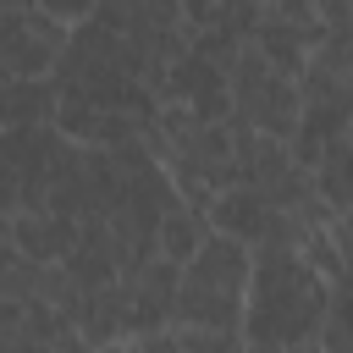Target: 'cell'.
<instances>
[{
    "mask_svg": "<svg viewBox=\"0 0 353 353\" xmlns=\"http://www.w3.org/2000/svg\"><path fill=\"white\" fill-rule=\"evenodd\" d=\"M17 325H22V298H0V347H17Z\"/></svg>",
    "mask_w": 353,
    "mask_h": 353,
    "instance_id": "9a60e30c",
    "label": "cell"
},
{
    "mask_svg": "<svg viewBox=\"0 0 353 353\" xmlns=\"http://www.w3.org/2000/svg\"><path fill=\"white\" fill-rule=\"evenodd\" d=\"M17 347H83L77 325L44 303V298H22V325H17Z\"/></svg>",
    "mask_w": 353,
    "mask_h": 353,
    "instance_id": "7c38bea8",
    "label": "cell"
},
{
    "mask_svg": "<svg viewBox=\"0 0 353 353\" xmlns=\"http://www.w3.org/2000/svg\"><path fill=\"white\" fill-rule=\"evenodd\" d=\"M270 204L248 188V182H232V188H221L210 204H204V221L215 226V232H226V237H237V243H265L270 237Z\"/></svg>",
    "mask_w": 353,
    "mask_h": 353,
    "instance_id": "52a82bcc",
    "label": "cell"
},
{
    "mask_svg": "<svg viewBox=\"0 0 353 353\" xmlns=\"http://www.w3.org/2000/svg\"><path fill=\"white\" fill-rule=\"evenodd\" d=\"M61 265H66V276H72L77 287L116 281V276H121V259H116V237H110V226H105L99 215L77 221V237H72V248L61 254Z\"/></svg>",
    "mask_w": 353,
    "mask_h": 353,
    "instance_id": "ba28073f",
    "label": "cell"
},
{
    "mask_svg": "<svg viewBox=\"0 0 353 353\" xmlns=\"http://www.w3.org/2000/svg\"><path fill=\"white\" fill-rule=\"evenodd\" d=\"M331 303V287L309 270V259L292 243H254L248 248V287H243V347H314L320 314Z\"/></svg>",
    "mask_w": 353,
    "mask_h": 353,
    "instance_id": "6da1fadb",
    "label": "cell"
},
{
    "mask_svg": "<svg viewBox=\"0 0 353 353\" xmlns=\"http://www.w3.org/2000/svg\"><path fill=\"white\" fill-rule=\"evenodd\" d=\"M55 121V83L50 77H17L0 88V127H33Z\"/></svg>",
    "mask_w": 353,
    "mask_h": 353,
    "instance_id": "8fae6325",
    "label": "cell"
},
{
    "mask_svg": "<svg viewBox=\"0 0 353 353\" xmlns=\"http://www.w3.org/2000/svg\"><path fill=\"white\" fill-rule=\"evenodd\" d=\"M77 237V221L61 215V210H17L11 215V243L28 254V259H61Z\"/></svg>",
    "mask_w": 353,
    "mask_h": 353,
    "instance_id": "9c48e42d",
    "label": "cell"
},
{
    "mask_svg": "<svg viewBox=\"0 0 353 353\" xmlns=\"http://www.w3.org/2000/svg\"><path fill=\"white\" fill-rule=\"evenodd\" d=\"M204 232H210L204 210H199V204H188V199H171V204H165V215H160V237H154V243H160V254H165V259H176V265H182V259L204 243Z\"/></svg>",
    "mask_w": 353,
    "mask_h": 353,
    "instance_id": "4fadbf2b",
    "label": "cell"
},
{
    "mask_svg": "<svg viewBox=\"0 0 353 353\" xmlns=\"http://www.w3.org/2000/svg\"><path fill=\"white\" fill-rule=\"evenodd\" d=\"M248 44H254V50H259V55H265L276 72L298 77V72H303V55H309V44H314V39H309L303 28L276 22V17H265V11H259V22L248 28Z\"/></svg>",
    "mask_w": 353,
    "mask_h": 353,
    "instance_id": "30bf717a",
    "label": "cell"
},
{
    "mask_svg": "<svg viewBox=\"0 0 353 353\" xmlns=\"http://www.w3.org/2000/svg\"><path fill=\"white\" fill-rule=\"evenodd\" d=\"M160 99L188 105L199 121H221V116L232 110V105H226V72H221L215 61L193 55V50H182V55L165 66V88H160Z\"/></svg>",
    "mask_w": 353,
    "mask_h": 353,
    "instance_id": "8992f818",
    "label": "cell"
},
{
    "mask_svg": "<svg viewBox=\"0 0 353 353\" xmlns=\"http://www.w3.org/2000/svg\"><path fill=\"white\" fill-rule=\"evenodd\" d=\"M259 11H265V17H276V22H292V28H303L309 39H320V28H325V22L314 17V0H265Z\"/></svg>",
    "mask_w": 353,
    "mask_h": 353,
    "instance_id": "5bb4252c",
    "label": "cell"
},
{
    "mask_svg": "<svg viewBox=\"0 0 353 353\" xmlns=\"http://www.w3.org/2000/svg\"><path fill=\"white\" fill-rule=\"evenodd\" d=\"M243 287H248V243L226 237V232H204V243L182 259L176 270V303L171 320H193V325H215V331H237L243 320Z\"/></svg>",
    "mask_w": 353,
    "mask_h": 353,
    "instance_id": "7a4b0ae2",
    "label": "cell"
},
{
    "mask_svg": "<svg viewBox=\"0 0 353 353\" xmlns=\"http://www.w3.org/2000/svg\"><path fill=\"white\" fill-rule=\"evenodd\" d=\"M226 116H237L243 127L265 132V138H292V121H298V77L276 72L254 44H243L226 66Z\"/></svg>",
    "mask_w": 353,
    "mask_h": 353,
    "instance_id": "3957f363",
    "label": "cell"
},
{
    "mask_svg": "<svg viewBox=\"0 0 353 353\" xmlns=\"http://www.w3.org/2000/svg\"><path fill=\"white\" fill-rule=\"evenodd\" d=\"M66 22L44 6H11L0 0V88L17 77H50V61L61 55Z\"/></svg>",
    "mask_w": 353,
    "mask_h": 353,
    "instance_id": "277c9868",
    "label": "cell"
},
{
    "mask_svg": "<svg viewBox=\"0 0 353 353\" xmlns=\"http://www.w3.org/2000/svg\"><path fill=\"white\" fill-rule=\"evenodd\" d=\"M176 270H182L176 259L154 254V259H143L138 270L116 276L121 292H127V336H121V342H132V336H143V331H160V325L171 320V303H176Z\"/></svg>",
    "mask_w": 353,
    "mask_h": 353,
    "instance_id": "5b68a950",
    "label": "cell"
}]
</instances>
